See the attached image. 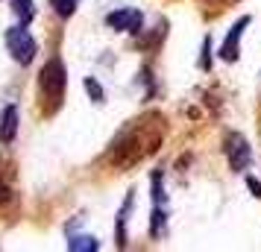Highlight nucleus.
<instances>
[{
	"label": "nucleus",
	"mask_w": 261,
	"mask_h": 252,
	"mask_svg": "<svg viewBox=\"0 0 261 252\" xmlns=\"http://www.w3.org/2000/svg\"><path fill=\"white\" fill-rule=\"evenodd\" d=\"M50 6L56 9V15H62V18H71V15L76 12V6H80V0H50Z\"/></svg>",
	"instance_id": "9"
},
{
	"label": "nucleus",
	"mask_w": 261,
	"mask_h": 252,
	"mask_svg": "<svg viewBox=\"0 0 261 252\" xmlns=\"http://www.w3.org/2000/svg\"><path fill=\"white\" fill-rule=\"evenodd\" d=\"M200 68H202V71H208V68H212V38H205V41H202V59H200Z\"/></svg>",
	"instance_id": "11"
},
{
	"label": "nucleus",
	"mask_w": 261,
	"mask_h": 252,
	"mask_svg": "<svg viewBox=\"0 0 261 252\" xmlns=\"http://www.w3.org/2000/svg\"><path fill=\"white\" fill-rule=\"evenodd\" d=\"M100 243H97L94 238H88V235H76V238L68 240V249L71 252H94Z\"/></svg>",
	"instance_id": "8"
},
{
	"label": "nucleus",
	"mask_w": 261,
	"mask_h": 252,
	"mask_svg": "<svg viewBox=\"0 0 261 252\" xmlns=\"http://www.w3.org/2000/svg\"><path fill=\"white\" fill-rule=\"evenodd\" d=\"M15 135H18V108L6 106L3 115H0V141L3 144H12Z\"/></svg>",
	"instance_id": "6"
},
{
	"label": "nucleus",
	"mask_w": 261,
	"mask_h": 252,
	"mask_svg": "<svg viewBox=\"0 0 261 252\" xmlns=\"http://www.w3.org/2000/svg\"><path fill=\"white\" fill-rule=\"evenodd\" d=\"M247 185H249V191H252V193H255V197H258V200H261V182H258V179H252V176H249V179H247Z\"/></svg>",
	"instance_id": "12"
},
{
	"label": "nucleus",
	"mask_w": 261,
	"mask_h": 252,
	"mask_svg": "<svg viewBox=\"0 0 261 252\" xmlns=\"http://www.w3.org/2000/svg\"><path fill=\"white\" fill-rule=\"evenodd\" d=\"M6 50L12 53V59L18 62V65H30V62L36 59L38 53V44L36 38L27 33V26H12L9 33H6Z\"/></svg>",
	"instance_id": "2"
},
{
	"label": "nucleus",
	"mask_w": 261,
	"mask_h": 252,
	"mask_svg": "<svg viewBox=\"0 0 261 252\" xmlns=\"http://www.w3.org/2000/svg\"><path fill=\"white\" fill-rule=\"evenodd\" d=\"M226 158H229V167L235 170V173H244L252 164V150H249L244 135L235 132V135L226 138Z\"/></svg>",
	"instance_id": "3"
},
{
	"label": "nucleus",
	"mask_w": 261,
	"mask_h": 252,
	"mask_svg": "<svg viewBox=\"0 0 261 252\" xmlns=\"http://www.w3.org/2000/svg\"><path fill=\"white\" fill-rule=\"evenodd\" d=\"M38 85H41V94L47 97L50 103L56 106L65 94V85H68V71H65V65L62 59H50L41 73H38Z\"/></svg>",
	"instance_id": "1"
},
{
	"label": "nucleus",
	"mask_w": 261,
	"mask_h": 252,
	"mask_svg": "<svg viewBox=\"0 0 261 252\" xmlns=\"http://www.w3.org/2000/svg\"><path fill=\"white\" fill-rule=\"evenodd\" d=\"M12 12L18 15V21L21 24H30L33 18H36V9H33V0H12Z\"/></svg>",
	"instance_id": "7"
},
{
	"label": "nucleus",
	"mask_w": 261,
	"mask_h": 252,
	"mask_svg": "<svg viewBox=\"0 0 261 252\" xmlns=\"http://www.w3.org/2000/svg\"><path fill=\"white\" fill-rule=\"evenodd\" d=\"M141 12L138 9H118V12L106 15V26L109 30H118V33H138L141 30Z\"/></svg>",
	"instance_id": "4"
},
{
	"label": "nucleus",
	"mask_w": 261,
	"mask_h": 252,
	"mask_svg": "<svg viewBox=\"0 0 261 252\" xmlns=\"http://www.w3.org/2000/svg\"><path fill=\"white\" fill-rule=\"evenodd\" d=\"M247 26H249V15H244V18L229 30L223 47H220V56H223L226 62H238V56H241V36H244V30H247Z\"/></svg>",
	"instance_id": "5"
},
{
	"label": "nucleus",
	"mask_w": 261,
	"mask_h": 252,
	"mask_svg": "<svg viewBox=\"0 0 261 252\" xmlns=\"http://www.w3.org/2000/svg\"><path fill=\"white\" fill-rule=\"evenodd\" d=\"M85 91L94 97V103H103V88H100V82H97L94 76H88V79H85Z\"/></svg>",
	"instance_id": "10"
},
{
	"label": "nucleus",
	"mask_w": 261,
	"mask_h": 252,
	"mask_svg": "<svg viewBox=\"0 0 261 252\" xmlns=\"http://www.w3.org/2000/svg\"><path fill=\"white\" fill-rule=\"evenodd\" d=\"M9 200H12V191H9V188H6V185L0 182V205H3V203H9Z\"/></svg>",
	"instance_id": "13"
}]
</instances>
